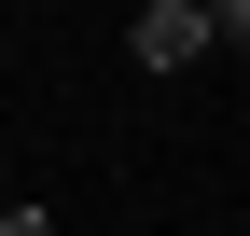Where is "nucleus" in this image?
<instances>
[{"label":"nucleus","instance_id":"f257e3e1","mask_svg":"<svg viewBox=\"0 0 250 236\" xmlns=\"http://www.w3.org/2000/svg\"><path fill=\"white\" fill-rule=\"evenodd\" d=\"M125 56H139V70H195V56H208V0H139Z\"/></svg>","mask_w":250,"mask_h":236},{"label":"nucleus","instance_id":"f03ea898","mask_svg":"<svg viewBox=\"0 0 250 236\" xmlns=\"http://www.w3.org/2000/svg\"><path fill=\"white\" fill-rule=\"evenodd\" d=\"M208 42H250V0H208Z\"/></svg>","mask_w":250,"mask_h":236},{"label":"nucleus","instance_id":"7ed1b4c3","mask_svg":"<svg viewBox=\"0 0 250 236\" xmlns=\"http://www.w3.org/2000/svg\"><path fill=\"white\" fill-rule=\"evenodd\" d=\"M0 236H56V222H42V209H28V195H14V209H0Z\"/></svg>","mask_w":250,"mask_h":236}]
</instances>
